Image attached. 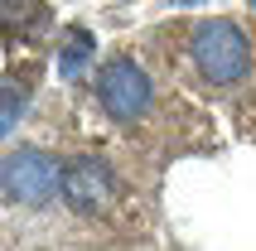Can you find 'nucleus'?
Here are the masks:
<instances>
[{"label":"nucleus","instance_id":"nucleus-1","mask_svg":"<svg viewBox=\"0 0 256 251\" xmlns=\"http://www.w3.org/2000/svg\"><path fill=\"white\" fill-rule=\"evenodd\" d=\"M188 63L208 87H237L246 72L256 68L252 63V39H246L242 24L232 20H203V24L188 29Z\"/></svg>","mask_w":256,"mask_h":251},{"label":"nucleus","instance_id":"nucleus-2","mask_svg":"<svg viewBox=\"0 0 256 251\" xmlns=\"http://www.w3.org/2000/svg\"><path fill=\"white\" fill-rule=\"evenodd\" d=\"M0 184H5V198L20 203V208H44L63 194V164H58L48 150L39 145H20V150L5 154L0 164Z\"/></svg>","mask_w":256,"mask_h":251},{"label":"nucleus","instance_id":"nucleus-3","mask_svg":"<svg viewBox=\"0 0 256 251\" xmlns=\"http://www.w3.org/2000/svg\"><path fill=\"white\" fill-rule=\"evenodd\" d=\"M97 102L106 106L112 121L130 126V121H140V116L155 106V82H150V72L136 68L130 58H112V63L97 68Z\"/></svg>","mask_w":256,"mask_h":251},{"label":"nucleus","instance_id":"nucleus-4","mask_svg":"<svg viewBox=\"0 0 256 251\" xmlns=\"http://www.w3.org/2000/svg\"><path fill=\"white\" fill-rule=\"evenodd\" d=\"M116 194H121V179L106 160L78 154V160L63 164V198L78 218H106L116 208Z\"/></svg>","mask_w":256,"mask_h":251},{"label":"nucleus","instance_id":"nucleus-5","mask_svg":"<svg viewBox=\"0 0 256 251\" xmlns=\"http://www.w3.org/2000/svg\"><path fill=\"white\" fill-rule=\"evenodd\" d=\"M5 29H10V44L20 39H44V29H48V10H44V0H5Z\"/></svg>","mask_w":256,"mask_h":251},{"label":"nucleus","instance_id":"nucleus-6","mask_svg":"<svg viewBox=\"0 0 256 251\" xmlns=\"http://www.w3.org/2000/svg\"><path fill=\"white\" fill-rule=\"evenodd\" d=\"M92 54H97V39H92L82 24L68 29V39L58 48V72H63V78H82V72L92 68Z\"/></svg>","mask_w":256,"mask_h":251},{"label":"nucleus","instance_id":"nucleus-7","mask_svg":"<svg viewBox=\"0 0 256 251\" xmlns=\"http://www.w3.org/2000/svg\"><path fill=\"white\" fill-rule=\"evenodd\" d=\"M174 5H198V0H174Z\"/></svg>","mask_w":256,"mask_h":251}]
</instances>
